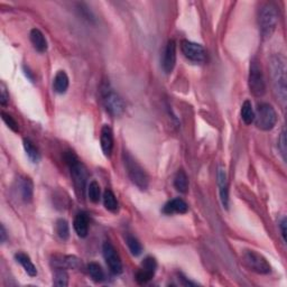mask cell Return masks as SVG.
<instances>
[{
  "label": "cell",
  "instance_id": "6da1fadb",
  "mask_svg": "<svg viewBox=\"0 0 287 287\" xmlns=\"http://www.w3.org/2000/svg\"><path fill=\"white\" fill-rule=\"evenodd\" d=\"M272 85L276 96L283 106H285L287 98V88H286V66L285 61L281 56H272L271 62Z\"/></svg>",
  "mask_w": 287,
  "mask_h": 287
},
{
  "label": "cell",
  "instance_id": "7a4b0ae2",
  "mask_svg": "<svg viewBox=\"0 0 287 287\" xmlns=\"http://www.w3.org/2000/svg\"><path fill=\"white\" fill-rule=\"evenodd\" d=\"M124 164L126 170H127V174L130 181L141 190H146L148 188L149 184V178L148 175L145 172V170L138 164V161L136 160L129 153H124L123 155Z\"/></svg>",
  "mask_w": 287,
  "mask_h": 287
},
{
  "label": "cell",
  "instance_id": "3957f363",
  "mask_svg": "<svg viewBox=\"0 0 287 287\" xmlns=\"http://www.w3.org/2000/svg\"><path fill=\"white\" fill-rule=\"evenodd\" d=\"M258 23H259V30L264 38H269L274 34L278 24V14L272 3H266L259 10Z\"/></svg>",
  "mask_w": 287,
  "mask_h": 287
},
{
  "label": "cell",
  "instance_id": "277c9868",
  "mask_svg": "<svg viewBox=\"0 0 287 287\" xmlns=\"http://www.w3.org/2000/svg\"><path fill=\"white\" fill-rule=\"evenodd\" d=\"M65 159L67 165H69L70 171H71V176L72 179H73L74 186L75 189L78 190V192H80L81 194H83L84 190H85V185H87V181H88V172L87 168L83 164L81 163L77 156L74 155L73 153H66Z\"/></svg>",
  "mask_w": 287,
  "mask_h": 287
},
{
  "label": "cell",
  "instance_id": "5b68a950",
  "mask_svg": "<svg viewBox=\"0 0 287 287\" xmlns=\"http://www.w3.org/2000/svg\"><path fill=\"white\" fill-rule=\"evenodd\" d=\"M255 125L258 129L264 131L271 130L277 123V113L272 106L268 103H261L255 112Z\"/></svg>",
  "mask_w": 287,
  "mask_h": 287
},
{
  "label": "cell",
  "instance_id": "8992f818",
  "mask_svg": "<svg viewBox=\"0 0 287 287\" xmlns=\"http://www.w3.org/2000/svg\"><path fill=\"white\" fill-rule=\"evenodd\" d=\"M248 84L250 92L255 96H263L265 92H266V83H265L264 73L263 70H261L259 61L257 59H253L250 62Z\"/></svg>",
  "mask_w": 287,
  "mask_h": 287
},
{
  "label": "cell",
  "instance_id": "52a82bcc",
  "mask_svg": "<svg viewBox=\"0 0 287 287\" xmlns=\"http://www.w3.org/2000/svg\"><path fill=\"white\" fill-rule=\"evenodd\" d=\"M102 101L106 110L111 116L119 117L124 113L126 109L124 100L120 98L118 93L109 88V85H106V87L102 88Z\"/></svg>",
  "mask_w": 287,
  "mask_h": 287
},
{
  "label": "cell",
  "instance_id": "ba28073f",
  "mask_svg": "<svg viewBox=\"0 0 287 287\" xmlns=\"http://www.w3.org/2000/svg\"><path fill=\"white\" fill-rule=\"evenodd\" d=\"M242 259L246 266L257 274L266 275L271 271V267L266 258L256 251L246 250L242 255Z\"/></svg>",
  "mask_w": 287,
  "mask_h": 287
},
{
  "label": "cell",
  "instance_id": "9c48e42d",
  "mask_svg": "<svg viewBox=\"0 0 287 287\" xmlns=\"http://www.w3.org/2000/svg\"><path fill=\"white\" fill-rule=\"evenodd\" d=\"M181 49L183 55L194 63H202L207 59L206 49L202 45L197 44V43L183 41L181 43Z\"/></svg>",
  "mask_w": 287,
  "mask_h": 287
},
{
  "label": "cell",
  "instance_id": "30bf717a",
  "mask_svg": "<svg viewBox=\"0 0 287 287\" xmlns=\"http://www.w3.org/2000/svg\"><path fill=\"white\" fill-rule=\"evenodd\" d=\"M102 254L105 260L109 267L110 271L114 275H119L123 272V264H121L120 257L117 250L110 242L106 241L102 246Z\"/></svg>",
  "mask_w": 287,
  "mask_h": 287
},
{
  "label": "cell",
  "instance_id": "8fae6325",
  "mask_svg": "<svg viewBox=\"0 0 287 287\" xmlns=\"http://www.w3.org/2000/svg\"><path fill=\"white\" fill-rule=\"evenodd\" d=\"M156 269L157 263L155 258L146 257L145 259L143 260L141 268H139L137 274H136V281H137L139 284H146V283H148L150 279L154 277Z\"/></svg>",
  "mask_w": 287,
  "mask_h": 287
},
{
  "label": "cell",
  "instance_id": "7c38bea8",
  "mask_svg": "<svg viewBox=\"0 0 287 287\" xmlns=\"http://www.w3.org/2000/svg\"><path fill=\"white\" fill-rule=\"evenodd\" d=\"M176 64V43L173 39L167 42L166 48L164 49L163 59H161V69L165 73L170 74L173 72Z\"/></svg>",
  "mask_w": 287,
  "mask_h": 287
},
{
  "label": "cell",
  "instance_id": "4fadbf2b",
  "mask_svg": "<svg viewBox=\"0 0 287 287\" xmlns=\"http://www.w3.org/2000/svg\"><path fill=\"white\" fill-rule=\"evenodd\" d=\"M218 186H219V193H220V199L225 209L229 207V186H228V179L227 173L223 168H219L218 171Z\"/></svg>",
  "mask_w": 287,
  "mask_h": 287
},
{
  "label": "cell",
  "instance_id": "5bb4252c",
  "mask_svg": "<svg viewBox=\"0 0 287 287\" xmlns=\"http://www.w3.org/2000/svg\"><path fill=\"white\" fill-rule=\"evenodd\" d=\"M100 143H101V148L103 154H105L106 156H110L113 149V134L112 129L108 125L103 126L101 129Z\"/></svg>",
  "mask_w": 287,
  "mask_h": 287
},
{
  "label": "cell",
  "instance_id": "9a60e30c",
  "mask_svg": "<svg viewBox=\"0 0 287 287\" xmlns=\"http://www.w3.org/2000/svg\"><path fill=\"white\" fill-rule=\"evenodd\" d=\"M188 210H189L188 204H186L184 200L179 199V197L171 200L170 202H167L163 207V212L165 214H175V213L183 214L188 212Z\"/></svg>",
  "mask_w": 287,
  "mask_h": 287
},
{
  "label": "cell",
  "instance_id": "2e32d148",
  "mask_svg": "<svg viewBox=\"0 0 287 287\" xmlns=\"http://www.w3.org/2000/svg\"><path fill=\"white\" fill-rule=\"evenodd\" d=\"M73 227L79 237H81V238H85V237L88 236V231H89V218L87 213L80 212L75 215L74 221H73Z\"/></svg>",
  "mask_w": 287,
  "mask_h": 287
},
{
  "label": "cell",
  "instance_id": "e0dca14e",
  "mask_svg": "<svg viewBox=\"0 0 287 287\" xmlns=\"http://www.w3.org/2000/svg\"><path fill=\"white\" fill-rule=\"evenodd\" d=\"M30 38L34 48L37 52L44 53L46 49H48V41H46L44 34L39 30H37V28H34V30L31 31Z\"/></svg>",
  "mask_w": 287,
  "mask_h": 287
},
{
  "label": "cell",
  "instance_id": "ac0fdd59",
  "mask_svg": "<svg viewBox=\"0 0 287 287\" xmlns=\"http://www.w3.org/2000/svg\"><path fill=\"white\" fill-rule=\"evenodd\" d=\"M19 191L21 199H23L25 203L32 202L34 194V184L30 177H25L21 179L19 184Z\"/></svg>",
  "mask_w": 287,
  "mask_h": 287
},
{
  "label": "cell",
  "instance_id": "d6986e66",
  "mask_svg": "<svg viewBox=\"0 0 287 287\" xmlns=\"http://www.w3.org/2000/svg\"><path fill=\"white\" fill-rule=\"evenodd\" d=\"M53 88L54 91L63 95L66 92L67 88H69V77L64 71H59L54 78L53 82Z\"/></svg>",
  "mask_w": 287,
  "mask_h": 287
},
{
  "label": "cell",
  "instance_id": "ffe728a7",
  "mask_svg": "<svg viewBox=\"0 0 287 287\" xmlns=\"http://www.w3.org/2000/svg\"><path fill=\"white\" fill-rule=\"evenodd\" d=\"M16 260L19 263L21 266H23V268L25 269V271L27 272L28 275L31 276V277H35L36 275H37V269H36V267L34 266V264L32 263L31 258L27 256L26 254L24 253H18L16 254Z\"/></svg>",
  "mask_w": 287,
  "mask_h": 287
},
{
  "label": "cell",
  "instance_id": "44dd1931",
  "mask_svg": "<svg viewBox=\"0 0 287 287\" xmlns=\"http://www.w3.org/2000/svg\"><path fill=\"white\" fill-rule=\"evenodd\" d=\"M174 186L178 192L186 193L189 190V177L183 170H179L174 177Z\"/></svg>",
  "mask_w": 287,
  "mask_h": 287
},
{
  "label": "cell",
  "instance_id": "7402d4cb",
  "mask_svg": "<svg viewBox=\"0 0 287 287\" xmlns=\"http://www.w3.org/2000/svg\"><path fill=\"white\" fill-rule=\"evenodd\" d=\"M103 204H105L106 209L111 211V212H117L118 207H119L116 195L110 190H106L105 193H103Z\"/></svg>",
  "mask_w": 287,
  "mask_h": 287
},
{
  "label": "cell",
  "instance_id": "603a6c76",
  "mask_svg": "<svg viewBox=\"0 0 287 287\" xmlns=\"http://www.w3.org/2000/svg\"><path fill=\"white\" fill-rule=\"evenodd\" d=\"M241 118L246 125H251L255 120V111L249 100H246L241 107Z\"/></svg>",
  "mask_w": 287,
  "mask_h": 287
},
{
  "label": "cell",
  "instance_id": "cb8c5ba5",
  "mask_svg": "<svg viewBox=\"0 0 287 287\" xmlns=\"http://www.w3.org/2000/svg\"><path fill=\"white\" fill-rule=\"evenodd\" d=\"M88 272L93 281L96 283L102 282L105 279V272H103L101 266L96 263H90L88 265Z\"/></svg>",
  "mask_w": 287,
  "mask_h": 287
},
{
  "label": "cell",
  "instance_id": "d4e9b609",
  "mask_svg": "<svg viewBox=\"0 0 287 287\" xmlns=\"http://www.w3.org/2000/svg\"><path fill=\"white\" fill-rule=\"evenodd\" d=\"M24 148L25 152H26L28 159H30L33 163H38L39 159H41V155H39L38 149L36 148L35 145L28 139H25L24 141Z\"/></svg>",
  "mask_w": 287,
  "mask_h": 287
},
{
  "label": "cell",
  "instance_id": "484cf974",
  "mask_svg": "<svg viewBox=\"0 0 287 287\" xmlns=\"http://www.w3.org/2000/svg\"><path fill=\"white\" fill-rule=\"evenodd\" d=\"M54 285L61 287H65L69 285V275H67V272L64 268L60 267L55 271V275H54Z\"/></svg>",
  "mask_w": 287,
  "mask_h": 287
},
{
  "label": "cell",
  "instance_id": "4316f807",
  "mask_svg": "<svg viewBox=\"0 0 287 287\" xmlns=\"http://www.w3.org/2000/svg\"><path fill=\"white\" fill-rule=\"evenodd\" d=\"M56 233L61 239H63V240L69 239L70 228H69V223H67L66 220H64V219H60V220H57Z\"/></svg>",
  "mask_w": 287,
  "mask_h": 287
},
{
  "label": "cell",
  "instance_id": "83f0119b",
  "mask_svg": "<svg viewBox=\"0 0 287 287\" xmlns=\"http://www.w3.org/2000/svg\"><path fill=\"white\" fill-rule=\"evenodd\" d=\"M126 241H127L129 250H130V253L134 255V256H139V255L142 254L143 247L137 238H135L134 236H127Z\"/></svg>",
  "mask_w": 287,
  "mask_h": 287
},
{
  "label": "cell",
  "instance_id": "f1b7e54d",
  "mask_svg": "<svg viewBox=\"0 0 287 287\" xmlns=\"http://www.w3.org/2000/svg\"><path fill=\"white\" fill-rule=\"evenodd\" d=\"M88 195L89 199L93 203H98L100 201V195H101V191H100V186L96 181H92L89 184L88 188Z\"/></svg>",
  "mask_w": 287,
  "mask_h": 287
},
{
  "label": "cell",
  "instance_id": "f546056e",
  "mask_svg": "<svg viewBox=\"0 0 287 287\" xmlns=\"http://www.w3.org/2000/svg\"><path fill=\"white\" fill-rule=\"evenodd\" d=\"M1 118H2V120L5 121V124L8 126V127L12 129L13 131H15V132H18L19 131V126H18V124H17V121L14 119V118L10 116V114H8V113H6V112H1Z\"/></svg>",
  "mask_w": 287,
  "mask_h": 287
},
{
  "label": "cell",
  "instance_id": "4dcf8cb0",
  "mask_svg": "<svg viewBox=\"0 0 287 287\" xmlns=\"http://www.w3.org/2000/svg\"><path fill=\"white\" fill-rule=\"evenodd\" d=\"M9 101V93L7 91L6 85L1 83L0 84V105L6 106Z\"/></svg>",
  "mask_w": 287,
  "mask_h": 287
},
{
  "label": "cell",
  "instance_id": "1f68e13d",
  "mask_svg": "<svg viewBox=\"0 0 287 287\" xmlns=\"http://www.w3.org/2000/svg\"><path fill=\"white\" fill-rule=\"evenodd\" d=\"M278 147H279V150H281L283 159L286 160V134H285V130L282 131L281 138H279Z\"/></svg>",
  "mask_w": 287,
  "mask_h": 287
},
{
  "label": "cell",
  "instance_id": "d6a6232c",
  "mask_svg": "<svg viewBox=\"0 0 287 287\" xmlns=\"http://www.w3.org/2000/svg\"><path fill=\"white\" fill-rule=\"evenodd\" d=\"M286 225H287V221H286V218L284 217L281 220V222H279V228H281L282 237L284 241H286Z\"/></svg>",
  "mask_w": 287,
  "mask_h": 287
},
{
  "label": "cell",
  "instance_id": "836d02e7",
  "mask_svg": "<svg viewBox=\"0 0 287 287\" xmlns=\"http://www.w3.org/2000/svg\"><path fill=\"white\" fill-rule=\"evenodd\" d=\"M0 239H1V242L2 243L5 242L6 239H7L6 229H5V227H3V225H1V227H0Z\"/></svg>",
  "mask_w": 287,
  "mask_h": 287
},
{
  "label": "cell",
  "instance_id": "e575fe53",
  "mask_svg": "<svg viewBox=\"0 0 287 287\" xmlns=\"http://www.w3.org/2000/svg\"><path fill=\"white\" fill-rule=\"evenodd\" d=\"M179 277H181V281L183 282V285H185V286H195L196 285L195 283H192L191 281H188V278L184 277V276L179 275Z\"/></svg>",
  "mask_w": 287,
  "mask_h": 287
}]
</instances>
